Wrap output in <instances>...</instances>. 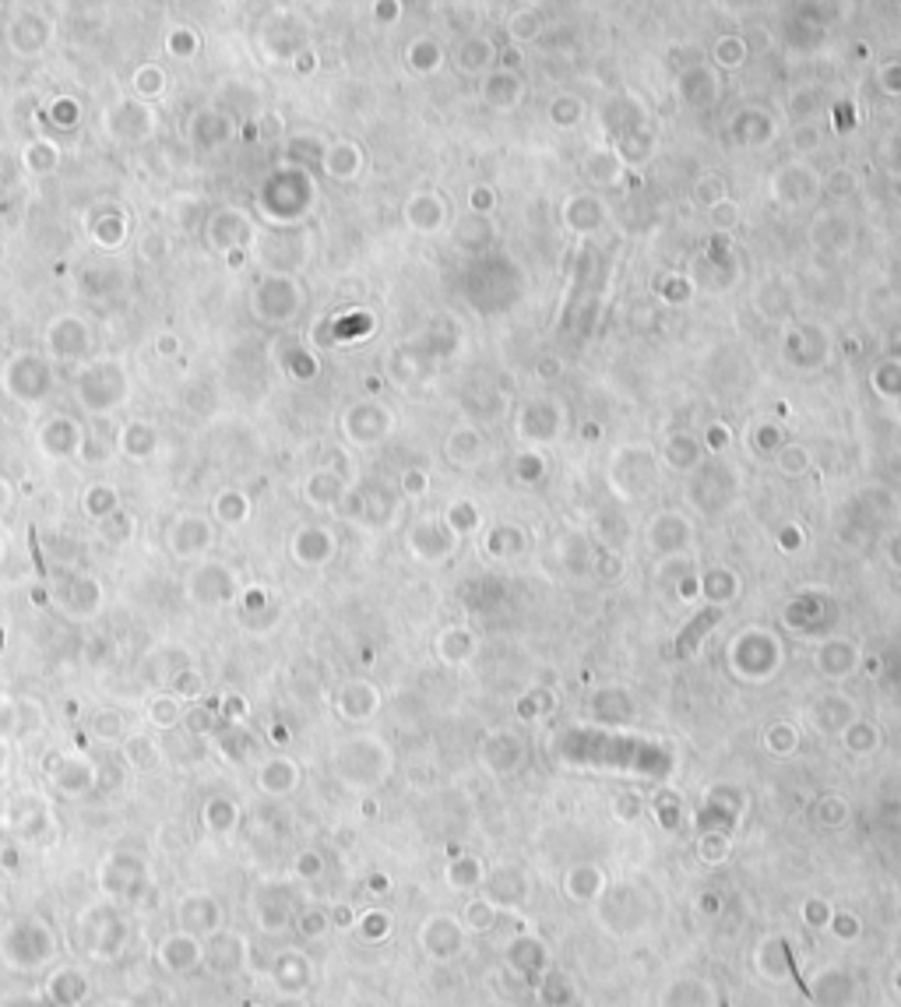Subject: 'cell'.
Here are the masks:
<instances>
[{
    "mask_svg": "<svg viewBox=\"0 0 901 1007\" xmlns=\"http://www.w3.org/2000/svg\"><path fill=\"white\" fill-rule=\"evenodd\" d=\"M56 955H61L56 930L40 916L22 913L0 930V965H4L8 973H18V976L43 973V968L56 965Z\"/></svg>",
    "mask_w": 901,
    "mask_h": 1007,
    "instance_id": "6da1fadb",
    "label": "cell"
},
{
    "mask_svg": "<svg viewBox=\"0 0 901 1007\" xmlns=\"http://www.w3.org/2000/svg\"><path fill=\"white\" fill-rule=\"evenodd\" d=\"M99 884L103 902L113 905H134V909H151L148 902H156V884H151V866L138 849L121 845L99 863Z\"/></svg>",
    "mask_w": 901,
    "mask_h": 1007,
    "instance_id": "7a4b0ae2",
    "label": "cell"
},
{
    "mask_svg": "<svg viewBox=\"0 0 901 1007\" xmlns=\"http://www.w3.org/2000/svg\"><path fill=\"white\" fill-rule=\"evenodd\" d=\"M130 944V920L121 905L95 902L78 916V947L92 962H121Z\"/></svg>",
    "mask_w": 901,
    "mask_h": 1007,
    "instance_id": "3957f363",
    "label": "cell"
},
{
    "mask_svg": "<svg viewBox=\"0 0 901 1007\" xmlns=\"http://www.w3.org/2000/svg\"><path fill=\"white\" fill-rule=\"evenodd\" d=\"M251 920L258 934L275 937L296 920V895L285 881H258L251 891Z\"/></svg>",
    "mask_w": 901,
    "mask_h": 1007,
    "instance_id": "277c9868",
    "label": "cell"
},
{
    "mask_svg": "<svg viewBox=\"0 0 901 1007\" xmlns=\"http://www.w3.org/2000/svg\"><path fill=\"white\" fill-rule=\"evenodd\" d=\"M254 958V944L240 930H219L205 941V973L212 979H237L247 973V965Z\"/></svg>",
    "mask_w": 901,
    "mask_h": 1007,
    "instance_id": "5b68a950",
    "label": "cell"
},
{
    "mask_svg": "<svg viewBox=\"0 0 901 1007\" xmlns=\"http://www.w3.org/2000/svg\"><path fill=\"white\" fill-rule=\"evenodd\" d=\"M4 831L14 835L25 849H46L56 835H61V828H56L46 800H35V797H22V800H14L8 807Z\"/></svg>",
    "mask_w": 901,
    "mask_h": 1007,
    "instance_id": "8992f818",
    "label": "cell"
},
{
    "mask_svg": "<svg viewBox=\"0 0 901 1007\" xmlns=\"http://www.w3.org/2000/svg\"><path fill=\"white\" fill-rule=\"evenodd\" d=\"M177 930H184V934L198 937V941H208L212 934H219V930H226V905L219 902V895H212V891H205V887L187 891V895H180V902H177Z\"/></svg>",
    "mask_w": 901,
    "mask_h": 1007,
    "instance_id": "52a82bcc",
    "label": "cell"
},
{
    "mask_svg": "<svg viewBox=\"0 0 901 1007\" xmlns=\"http://www.w3.org/2000/svg\"><path fill=\"white\" fill-rule=\"evenodd\" d=\"M151 958L166 976H190L205 965V941L184 934V930H169V934L159 937Z\"/></svg>",
    "mask_w": 901,
    "mask_h": 1007,
    "instance_id": "ba28073f",
    "label": "cell"
},
{
    "mask_svg": "<svg viewBox=\"0 0 901 1007\" xmlns=\"http://www.w3.org/2000/svg\"><path fill=\"white\" fill-rule=\"evenodd\" d=\"M40 994L50 1007H85L92 997V979L82 965H56L46 973Z\"/></svg>",
    "mask_w": 901,
    "mask_h": 1007,
    "instance_id": "9c48e42d",
    "label": "cell"
},
{
    "mask_svg": "<svg viewBox=\"0 0 901 1007\" xmlns=\"http://www.w3.org/2000/svg\"><path fill=\"white\" fill-rule=\"evenodd\" d=\"M272 986L279 990V997H303L306 983H311V962H306L300 952H282L272 962Z\"/></svg>",
    "mask_w": 901,
    "mask_h": 1007,
    "instance_id": "30bf717a",
    "label": "cell"
},
{
    "mask_svg": "<svg viewBox=\"0 0 901 1007\" xmlns=\"http://www.w3.org/2000/svg\"><path fill=\"white\" fill-rule=\"evenodd\" d=\"M201 824H205V831L208 835H216V839H229L233 831L240 828V807L229 800V797H212V800H205V807H201Z\"/></svg>",
    "mask_w": 901,
    "mask_h": 1007,
    "instance_id": "8fae6325",
    "label": "cell"
},
{
    "mask_svg": "<svg viewBox=\"0 0 901 1007\" xmlns=\"http://www.w3.org/2000/svg\"><path fill=\"white\" fill-rule=\"evenodd\" d=\"M92 782H95V771H92L88 761H67V765H61L53 771V786H56L61 797H85V792L92 789Z\"/></svg>",
    "mask_w": 901,
    "mask_h": 1007,
    "instance_id": "7c38bea8",
    "label": "cell"
},
{
    "mask_svg": "<svg viewBox=\"0 0 901 1007\" xmlns=\"http://www.w3.org/2000/svg\"><path fill=\"white\" fill-rule=\"evenodd\" d=\"M29 866V849L8 831H0V878H22Z\"/></svg>",
    "mask_w": 901,
    "mask_h": 1007,
    "instance_id": "4fadbf2b",
    "label": "cell"
},
{
    "mask_svg": "<svg viewBox=\"0 0 901 1007\" xmlns=\"http://www.w3.org/2000/svg\"><path fill=\"white\" fill-rule=\"evenodd\" d=\"M296 786V771L290 768V761H268L261 771V789L272 792V797H285Z\"/></svg>",
    "mask_w": 901,
    "mask_h": 1007,
    "instance_id": "5bb4252c",
    "label": "cell"
},
{
    "mask_svg": "<svg viewBox=\"0 0 901 1007\" xmlns=\"http://www.w3.org/2000/svg\"><path fill=\"white\" fill-rule=\"evenodd\" d=\"M293 926L300 930V937H321L324 926H328V916L321 909H306V913H296Z\"/></svg>",
    "mask_w": 901,
    "mask_h": 1007,
    "instance_id": "9a60e30c",
    "label": "cell"
},
{
    "mask_svg": "<svg viewBox=\"0 0 901 1007\" xmlns=\"http://www.w3.org/2000/svg\"><path fill=\"white\" fill-rule=\"evenodd\" d=\"M293 870H296V878L314 881V878L321 874V857H317V852H300L296 863H293Z\"/></svg>",
    "mask_w": 901,
    "mask_h": 1007,
    "instance_id": "2e32d148",
    "label": "cell"
},
{
    "mask_svg": "<svg viewBox=\"0 0 901 1007\" xmlns=\"http://www.w3.org/2000/svg\"><path fill=\"white\" fill-rule=\"evenodd\" d=\"M0 1007H50L46 997L35 990V994H11V997H0Z\"/></svg>",
    "mask_w": 901,
    "mask_h": 1007,
    "instance_id": "e0dca14e",
    "label": "cell"
},
{
    "mask_svg": "<svg viewBox=\"0 0 901 1007\" xmlns=\"http://www.w3.org/2000/svg\"><path fill=\"white\" fill-rule=\"evenodd\" d=\"M156 719L166 726V723L177 719V712H172V705H169V702H156Z\"/></svg>",
    "mask_w": 901,
    "mask_h": 1007,
    "instance_id": "ac0fdd59",
    "label": "cell"
},
{
    "mask_svg": "<svg viewBox=\"0 0 901 1007\" xmlns=\"http://www.w3.org/2000/svg\"><path fill=\"white\" fill-rule=\"evenodd\" d=\"M99 1007H134L130 1000H103Z\"/></svg>",
    "mask_w": 901,
    "mask_h": 1007,
    "instance_id": "d6986e66",
    "label": "cell"
},
{
    "mask_svg": "<svg viewBox=\"0 0 901 1007\" xmlns=\"http://www.w3.org/2000/svg\"><path fill=\"white\" fill-rule=\"evenodd\" d=\"M4 768H8V750L0 747V775H4Z\"/></svg>",
    "mask_w": 901,
    "mask_h": 1007,
    "instance_id": "ffe728a7",
    "label": "cell"
},
{
    "mask_svg": "<svg viewBox=\"0 0 901 1007\" xmlns=\"http://www.w3.org/2000/svg\"><path fill=\"white\" fill-rule=\"evenodd\" d=\"M243 1007H261V1004H243Z\"/></svg>",
    "mask_w": 901,
    "mask_h": 1007,
    "instance_id": "44dd1931",
    "label": "cell"
}]
</instances>
